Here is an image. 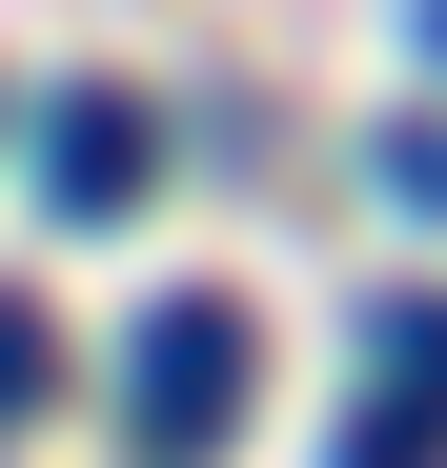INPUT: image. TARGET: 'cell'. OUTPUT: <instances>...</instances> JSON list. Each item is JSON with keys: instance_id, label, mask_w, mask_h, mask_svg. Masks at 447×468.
<instances>
[{"instance_id": "6da1fadb", "label": "cell", "mask_w": 447, "mask_h": 468, "mask_svg": "<svg viewBox=\"0 0 447 468\" xmlns=\"http://www.w3.org/2000/svg\"><path fill=\"white\" fill-rule=\"evenodd\" d=\"M122 387H142V448H224V408H244V305H224V285H183V305H142V346H122Z\"/></svg>"}, {"instance_id": "7a4b0ae2", "label": "cell", "mask_w": 447, "mask_h": 468, "mask_svg": "<svg viewBox=\"0 0 447 468\" xmlns=\"http://www.w3.org/2000/svg\"><path fill=\"white\" fill-rule=\"evenodd\" d=\"M142 164H163V122H142L122 82H82V102H41V184H61V224H102V204H142Z\"/></svg>"}, {"instance_id": "3957f363", "label": "cell", "mask_w": 447, "mask_h": 468, "mask_svg": "<svg viewBox=\"0 0 447 468\" xmlns=\"http://www.w3.org/2000/svg\"><path fill=\"white\" fill-rule=\"evenodd\" d=\"M346 468H447V387H387V408L346 428Z\"/></svg>"}, {"instance_id": "277c9868", "label": "cell", "mask_w": 447, "mask_h": 468, "mask_svg": "<svg viewBox=\"0 0 447 468\" xmlns=\"http://www.w3.org/2000/svg\"><path fill=\"white\" fill-rule=\"evenodd\" d=\"M366 346H387V387H447V285H427V305H387Z\"/></svg>"}, {"instance_id": "5b68a950", "label": "cell", "mask_w": 447, "mask_h": 468, "mask_svg": "<svg viewBox=\"0 0 447 468\" xmlns=\"http://www.w3.org/2000/svg\"><path fill=\"white\" fill-rule=\"evenodd\" d=\"M41 367H61V346H41V305H21V285H0V428H21V408H41Z\"/></svg>"}, {"instance_id": "8992f818", "label": "cell", "mask_w": 447, "mask_h": 468, "mask_svg": "<svg viewBox=\"0 0 447 468\" xmlns=\"http://www.w3.org/2000/svg\"><path fill=\"white\" fill-rule=\"evenodd\" d=\"M387 204H447V122H387Z\"/></svg>"}, {"instance_id": "52a82bcc", "label": "cell", "mask_w": 447, "mask_h": 468, "mask_svg": "<svg viewBox=\"0 0 447 468\" xmlns=\"http://www.w3.org/2000/svg\"><path fill=\"white\" fill-rule=\"evenodd\" d=\"M427 41H447V0H427Z\"/></svg>"}]
</instances>
